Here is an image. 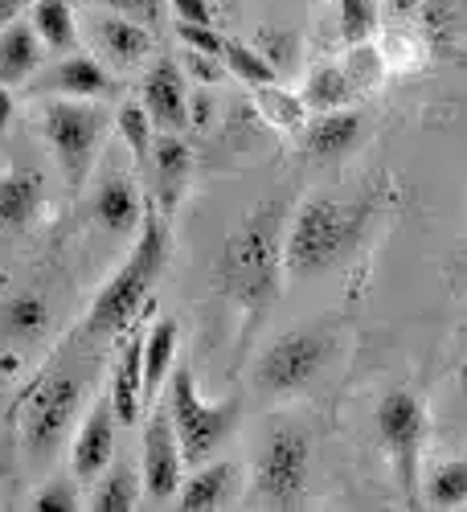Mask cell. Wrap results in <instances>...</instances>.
<instances>
[{
	"label": "cell",
	"instance_id": "obj_1",
	"mask_svg": "<svg viewBox=\"0 0 467 512\" xmlns=\"http://www.w3.org/2000/svg\"><path fill=\"white\" fill-rule=\"evenodd\" d=\"M283 230H287V197H267L254 205L242 226L226 238L218 283L246 316V332L263 324L275 295L283 287Z\"/></svg>",
	"mask_w": 467,
	"mask_h": 512
},
{
	"label": "cell",
	"instance_id": "obj_2",
	"mask_svg": "<svg viewBox=\"0 0 467 512\" xmlns=\"http://www.w3.org/2000/svg\"><path fill=\"white\" fill-rule=\"evenodd\" d=\"M168 259H173V230H168V213H160L156 205L144 201V218L136 230V242L127 250V259L119 263V271L107 279V287L95 295V304L82 320L91 336H115L132 324L144 308L148 295L160 283Z\"/></svg>",
	"mask_w": 467,
	"mask_h": 512
},
{
	"label": "cell",
	"instance_id": "obj_3",
	"mask_svg": "<svg viewBox=\"0 0 467 512\" xmlns=\"http://www.w3.org/2000/svg\"><path fill=\"white\" fill-rule=\"evenodd\" d=\"M373 218V201H341V197H308L295 213H287L283 230V271L295 279H316L332 271L357 250Z\"/></svg>",
	"mask_w": 467,
	"mask_h": 512
},
{
	"label": "cell",
	"instance_id": "obj_4",
	"mask_svg": "<svg viewBox=\"0 0 467 512\" xmlns=\"http://www.w3.org/2000/svg\"><path fill=\"white\" fill-rule=\"evenodd\" d=\"M164 410H168V422H173V431H177L185 467H197L205 459H214L226 447V439L238 431V418H242L234 398H226V402L201 398L197 377H193L189 365H173V373H168Z\"/></svg>",
	"mask_w": 467,
	"mask_h": 512
},
{
	"label": "cell",
	"instance_id": "obj_5",
	"mask_svg": "<svg viewBox=\"0 0 467 512\" xmlns=\"http://www.w3.org/2000/svg\"><path fill=\"white\" fill-rule=\"evenodd\" d=\"M377 439L386 447V459L398 476L402 500L410 508L422 504V451L431 439V410L427 398L414 390H390L377 402Z\"/></svg>",
	"mask_w": 467,
	"mask_h": 512
},
{
	"label": "cell",
	"instance_id": "obj_6",
	"mask_svg": "<svg viewBox=\"0 0 467 512\" xmlns=\"http://www.w3.org/2000/svg\"><path fill=\"white\" fill-rule=\"evenodd\" d=\"M41 136H46L66 185L78 193L95 173L99 148L107 140V111L95 99H50L41 107Z\"/></svg>",
	"mask_w": 467,
	"mask_h": 512
},
{
	"label": "cell",
	"instance_id": "obj_7",
	"mask_svg": "<svg viewBox=\"0 0 467 512\" xmlns=\"http://www.w3.org/2000/svg\"><path fill=\"white\" fill-rule=\"evenodd\" d=\"M82 410V381L70 373H46L37 377L29 394L21 398L17 422H21V447L33 463H46L58 455L70 422Z\"/></svg>",
	"mask_w": 467,
	"mask_h": 512
},
{
	"label": "cell",
	"instance_id": "obj_8",
	"mask_svg": "<svg viewBox=\"0 0 467 512\" xmlns=\"http://www.w3.org/2000/svg\"><path fill=\"white\" fill-rule=\"evenodd\" d=\"M332 357V336L324 328H291L275 336L254 361V390L263 398H291L308 390Z\"/></svg>",
	"mask_w": 467,
	"mask_h": 512
},
{
	"label": "cell",
	"instance_id": "obj_9",
	"mask_svg": "<svg viewBox=\"0 0 467 512\" xmlns=\"http://www.w3.org/2000/svg\"><path fill=\"white\" fill-rule=\"evenodd\" d=\"M308 472H312V443L304 431L279 426L271 443L259 455V476L254 488L271 508H295L308 492Z\"/></svg>",
	"mask_w": 467,
	"mask_h": 512
},
{
	"label": "cell",
	"instance_id": "obj_10",
	"mask_svg": "<svg viewBox=\"0 0 467 512\" xmlns=\"http://www.w3.org/2000/svg\"><path fill=\"white\" fill-rule=\"evenodd\" d=\"M185 480V455L177 443V431L168 422V410L160 402L148 406V422H144V455H140V492L152 504H168L177 500V488Z\"/></svg>",
	"mask_w": 467,
	"mask_h": 512
},
{
	"label": "cell",
	"instance_id": "obj_11",
	"mask_svg": "<svg viewBox=\"0 0 467 512\" xmlns=\"http://www.w3.org/2000/svg\"><path fill=\"white\" fill-rule=\"evenodd\" d=\"M144 173L152 177V193H156V209L173 213L193 181V148L181 140V132H156L152 152Z\"/></svg>",
	"mask_w": 467,
	"mask_h": 512
},
{
	"label": "cell",
	"instance_id": "obj_12",
	"mask_svg": "<svg viewBox=\"0 0 467 512\" xmlns=\"http://www.w3.org/2000/svg\"><path fill=\"white\" fill-rule=\"evenodd\" d=\"M140 103L152 115L156 132H185L189 127V82L185 70L177 62H152V70L144 74V87H140Z\"/></svg>",
	"mask_w": 467,
	"mask_h": 512
},
{
	"label": "cell",
	"instance_id": "obj_13",
	"mask_svg": "<svg viewBox=\"0 0 467 512\" xmlns=\"http://www.w3.org/2000/svg\"><path fill=\"white\" fill-rule=\"evenodd\" d=\"M115 410L107 398H99L87 418H82L78 426V435H74V447H70V472L78 484H95L103 472H107V463L115 459Z\"/></svg>",
	"mask_w": 467,
	"mask_h": 512
},
{
	"label": "cell",
	"instance_id": "obj_14",
	"mask_svg": "<svg viewBox=\"0 0 467 512\" xmlns=\"http://www.w3.org/2000/svg\"><path fill=\"white\" fill-rule=\"evenodd\" d=\"M238 472H242V467L234 459H205V463H197V472L189 480H181V488H177V508H185V512L226 508L238 496Z\"/></svg>",
	"mask_w": 467,
	"mask_h": 512
},
{
	"label": "cell",
	"instance_id": "obj_15",
	"mask_svg": "<svg viewBox=\"0 0 467 512\" xmlns=\"http://www.w3.org/2000/svg\"><path fill=\"white\" fill-rule=\"evenodd\" d=\"M37 91L58 95V99H107V95H115V78L103 70V62H95L87 54H70L66 62H58L37 82Z\"/></svg>",
	"mask_w": 467,
	"mask_h": 512
},
{
	"label": "cell",
	"instance_id": "obj_16",
	"mask_svg": "<svg viewBox=\"0 0 467 512\" xmlns=\"http://www.w3.org/2000/svg\"><path fill=\"white\" fill-rule=\"evenodd\" d=\"M41 201H46V177L37 173V168H9L5 177H0V230H29L33 218L41 213Z\"/></svg>",
	"mask_w": 467,
	"mask_h": 512
},
{
	"label": "cell",
	"instance_id": "obj_17",
	"mask_svg": "<svg viewBox=\"0 0 467 512\" xmlns=\"http://www.w3.org/2000/svg\"><path fill=\"white\" fill-rule=\"evenodd\" d=\"M95 222L111 234V238H132L140 230V218H144V197L140 189L127 181L123 173H111L99 189H95Z\"/></svg>",
	"mask_w": 467,
	"mask_h": 512
},
{
	"label": "cell",
	"instance_id": "obj_18",
	"mask_svg": "<svg viewBox=\"0 0 467 512\" xmlns=\"http://www.w3.org/2000/svg\"><path fill=\"white\" fill-rule=\"evenodd\" d=\"M177 340H181V324L173 316H160L148 336L140 340V361H144V406L160 402L164 381L177 365Z\"/></svg>",
	"mask_w": 467,
	"mask_h": 512
},
{
	"label": "cell",
	"instance_id": "obj_19",
	"mask_svg": "<svg viewBox=\"0 0 467 512\" xmlns=\"http://www.w3.org/2000/svg\"><path fill=\"white\" fill-rule=\"evenodd\" d=\"M111 410H115V422L119 426H136L144 418V361H140V340H127L119 361H115V373H111V394H107Z\"/></svg>",
	"mask_w": 467,
	"mask_h": 512
},
{
	"label": "cell",
	"instance_id": "obj_20",
	"mask_svg": "<svg viewBox=\"0 0 467 512\" xmlns=\"http://www.w3.org/2000/svg\"><path fill=\"white\" fill-rule=\"evenodd\" d=\"M95 37H99L103 58L119 70H132L152 54V33L132 17H99Z\"/></svg>",
	"mask_w": 467,
	"mask_h": 512
},
{
	"label": "cell",
	"instance_id": "obj_21",
	"mask_svg": "<svg viewBox=\"0 0 467 512\" xmlns=\"http://www.w3.org/2000/svg\"><path fill=\"white\" fill-rule=\"evenodd\" d=\"M41 41L33 33L29 21H13L0 29V87H21V82H29L41 66Z\"/></svg>",
	"mask_w": 467,
	"mask_h": 512
},
{
	"label": "cell",
	"instance_id": "obj_22",
	"mask_svg": "<svg viewBox=\"0 0 467 512\" xmlns=\"http://www.w3.org/2000/svg\"><path fill=\"white\" fill-rule=\"evenodd\" d=\"M361 136V115L357 111H320V119L304 132V152L316 156V160H336L345 156Z\"/></svg>",
	"mask_w": 467,
	"mask_h": 512
},
{
	"label": "cell",
	"instance_id": "obj_23",
	"mask_svg": "<svg viewBox=\"0 0 467 512\" xmlns=\"http://www.w3.org/2000/svg\"><path fill=\"white\" fill-rule=\"evenodd\" d=\"M29 25L46 50L70 54L78 46V21L70 0H29Z\"/></svg>",
	"mask_w": 467,
	"mask_h": 512
},
{
	"label": "cell",
	"instance_id": "obj_24",
	"mask_svg": "<svg viewBox=\"0 0 467 512\" xmlns=\"http://www.w3.org/2000/svg\"><path fill=\"white\" fill-rule=\"evenodd\" d=\"M50 332V304L33 291H21L0 304V336L9 340H41Z\"/></svg>",
	"mask_w": 467,
	"mask_h": 512
},
{
	"label": "cell",
	"instance_id": "obj_25",
	"mask_svg": "<svg viewBox=\"0 0 467 512\" xmlns=\"http://www.w3.org/2000/svg\"><path fill=\"white\" fill-rule=\"evenodd\" d=\"M140 500V476L132 463H107V472L95 480L91 492V508L95 512H132Z\"/></svg>",
	"mask_w": 467,
	"mask_h": 512
},
{
	"label": "cell",
	"instance_id": "obj_26",
	"mask_svg": "<svg viewBox=\"0 0 467 512\" xmlns=\"http://www.w3.org/2000/svg\"><path fill=\"white\" fill-rule=\"evenodd\" d=\"M422 500L431 508H459L467 504V451L455 459H443L422 484Z\"/></svg>",
	"mask_w": 467,
	"mask_h": 512
},
{
	"label": "cell",
	"instance_id": "obj_27",
	"mask_svg": "<svg viewBox=\"0 0 467 512\" xmlns=\"http://www.w3.org/2000/svg\"><path fill=\"white\" fill-rule=\"evenodd\" d=\"M304 107L308 111H336L353 99V78L341 66H316L304 82Z\"/></svg>",
	"mask_w": 467,
	"mask_h": 512
},
{
	"label": "cell",
	"instance_id": "obj_28",
	"mask_svg": "<svg viewBox=\"0 0 467 512\" xmlns=\"http://www.w3.org/2000/svg\"><path fill=\"white\" fill-rule=\"evenodd\" d=\"M115 127L127 144V152L136 156V164L144 168L148 164V152H152V140H156V127H152V115L144 111L140 99H123L119 111H115Z\"/></svg>",
	"mask_w": 467,
	"mask_h": 512
},
{
	"label": "cell",
	"instance_id": "obj_29",
	"mask_svg": "<svg viewBox=\"0 0 467 512\" xmlns=\"http://www.w3.org/2000/svg\"><path fill=\"white\" fill-rule=\"evenodd\" d=\"M222 62H226V70L234 74V78H242L246 87L254 91V87H267V82H279V70L254 50V46H246V41H234V37H226L222 41Z\"/></svg>",
	"mask_w": 467,
	"mask_h": 512
},
{
	"label": "cell",
	"instance_id": "obj_30",
	"mask_svg": "<svg viewBox=\"0 0 467 512\" xmlns=\"http://www.w3.org/2000/svg\"><path fill=\"white\" fill-rule=\"evenodd\" d=\"M254 99H259V111H263L275 127H283V132H295V127H304V115H308L304 99H300V95H291V91H283L279 82L254 87Z\"/></svg>",
	"mask_w": 467,
	"mask_h": 512
},
{
	"label": "cell",
	"instance_id": "obj_31",
	"mask_svg": "<svg viewBox=\"0 0 467 512\" xmlns=\"http://www.w3.org/2000/svg\"><path fill=\"white\" fill-rule=\"evenodd\" d=\"M341 5V33L349 46H365L377 33V0H336Z\"/></svg>",
	"mask_w": 467,
	"mask_h": 512
},
{
	"label": "cell",
	"instance_id": "obj_32",
	"mask_svg": "<svg viewBox=\"0 0 467 512\" xmlns=\"http://www.w3.org/2000/svg\"><path fill=\"white\" fill-rule=\"evenodd\" d=\"M254 50H259L279 74L295 66V58H300V50H295V33L287 29H263L259 37H254Z\"/></svg>",
	"mask_w": 467,
	"mask_h": 512
},
{
	"label": "cell",
	"instance_id": "obj_33",
	"mask_svg": "<svg viewBox=\"0 0 467 512\" xmlns=\"http://www.w3.org/2000/svg\"><path fill=\"white\" fill-rule=\"evenodd\" d=\"M33 508H37V512H74V508H82V504H78V480L54 476L50 484H41V488L33 492Z\"/></svg>",
	"mask_w": 467,
	"mask_h": 512
},
{
	"label": "cell",
	"instance_id": "obj_34",
	"mask_svg": "<svg viewBox=\"0 0 467 512\" xmlns=\"http://www.w3.org/2000/svg\"><path fill=\"white\" fill-rule=\"evenodd\" d=\"M177 37L185 41V50H201V54H214L222 58V33L214 25H189V21H177Z\"/></svg>",
	"mask_w": 467,
	"mask_h": 512
},
{
	"label": "cell",
	"instance_id": "obj_35",
	"mask_svg": "<svg viewBox=\"0 0 467 512\" xmlns=\"http://www.w3.org/2000/svg\"><path fill=\"white\" fill-rule=\"evenodd\" d=\"M185 70H189L197 82H205V87H214V82L226 78V62L214 58V54H201V50H189V54H185Z\"/></svg>",
	"mask_w": 467,
	"mask_h": 512
},
{
	"label": "cell",
	"instance_id": "obj_36",
	"mask_svg": "<svg viewBox=\"0 0 467 512\" xmlns=\"http://www.w3.org/2000/svg\"><path fill=\"white\" fill-rule=\"evenodd\" d=\"M173 13H177V21H189V25H214L205 0H173Z\"/></svg>",
	"mask_w": 467,
	"mask_h": 512
},
{
	"label": "cell",
	"instance_id": "obj_37",
	"mask_svg": "<svg viewBox=\"0 0 467 512\" xmlns=\"http://www.w3.org/2000/svg\"><path fill=\"white\" fill-rule=\"evenodd\" d=\"M29 9V0H0V29H5V25H13L21 13Z\"/></svg>",
	"mask_w": 467,
	"mask_h": 512
},
{
	"label": "cell",
	"instance_id": "obj_38",
	"mask_svg": "<svg viewBox=\"0 0 467 512\" xmlns=\"http://www.w3.org/2000/svg\"><path fill=\"white\" fill-rule=\"evenodd\" d=\"M115 5L127 9V13H136V17H148V21L156 17V0H115ZM136 17H132V21H136Z\"/></svg>",
	"mask_w": 467,
	"mask_h": 512
},
{
	"label": "cell",
	"instance_id": "obj_39",
	"mask_svg": "<svg viewBox=\"0 0 467 512\" xmlns=\"http://www.w3.org/2000/svg\"><path fill=\"white\" fill-rule=\"evenodd\" d=\"M13 111H17V103H13V91H9V87H0V132H5V127H9Z\"/></svg>",
	"mask_w": 467,
	"mask_h": 512
},
{
	"label": "cell",
	"instance_id": "obj_40",
	"mask_svg": "<svg viewBox=\"0 0 467 512\" xmlns=\"http://www.w3.org/2000/svg\"><path fill=\"white\" fill-rule=\"evenodd\" d=\"M418 5H422V0H390V13H394V17H406V13H414Z\"/></svg>",
	"mask_w": 467,
	"mask_h": 512
}]
</instances>
